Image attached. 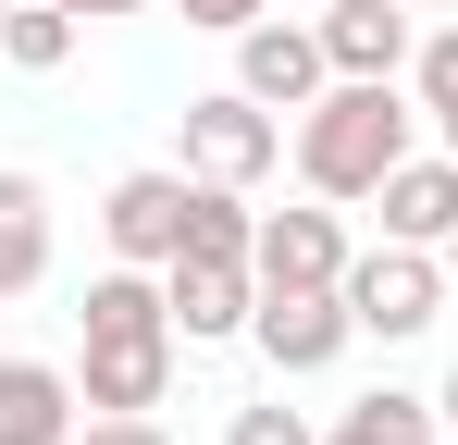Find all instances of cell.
Listing matches in <instances>:
<instances>
[{
  "label": "cell",
  "instance_id": "cell-20",
  "mask_svg": "<svg viewBox=\"0 0 458 445\" xmlns=\"http://www.w3.org/2000/svg\"><path fill=\"white\" fill-rule=\"evenodd\" d=\"M174 13H186V25H211V38H235V25H260L273 0H174Z\"/></svg>",
  "mask_w": 458,
  "mask_h": 445
},
{
  "label": "cell",
  "instance_id": "cell-3",
  "mask_svg": "<svg viewBox=\"0 0 458 445\" xmlns=\"http://www.w3.org/2000/svg\"><path fill=\"white\" fill-rule=\"evenodd\" d=\"M446 248H396L384 235L372 260H347V322L384 334V347H409V334H434V309H446Z\"/></svg>",
  "mask_w": 458,
  "mask_h": 445
},
{
  "label": "cell",
  "instance_id": "cell-13",
  "mask_svg": "<svg viewBox=\"0 0 458 445\" xmlns=\"http://www.w3.org/2000/svg\"><path fill=\"white\" fill-rule=\"evenodd\" d=\"M434 433H446V408L409 396V383H372V396H347V408L322 421V445H434Z\"/></svg>",
  "mask_w": 458,
  "mask_h": 445
},
{
  "label": "cell",
  "instance_id": "cell-11",
  "mask_svg": "<svg viewBox=\"0 0 458 445\" xmlns=\"http://www.w3.org/2000/svg\"><path fill=\"white\" fill-rule=\"evenodd\" d=\"M310 25H322V63L335 74H409V50H421L409 38V0H322Z\"/></svg>",
  "mask_w": 458,
  "mask_h": 445
},
{
  "label": "cell",
  "instance_id": "cell-21",
  "mask_svg": "<svg viewBox=\"0 0 458 445\" xmlns=\"http://www.w3.org/2000/svg\"><path fill=\"white\" fill-rule=\"evenodd\" d=\"M75 25H112V13H149V0H63Z\"/></svg>",
  "mask_w": 458,
  "mask_h": 445
},
{
  "label": "cell",
  "instance_id": "cell-25",
  "mask_svg": "<svg viewBox=\"0 0 458 445\" xmlns=\"http://www.w3.org/2000/svg\"><path fill=\"white\" fill-rule=\"evenodd\" d=\"M409 13H446V0H409Z\"/></svg>",
  "mask_w": 458,
  "mask_h": 445
},
{
  "label": "cell",
  "instance_id": "cell-12",
  "mask_svg": "<svg viewBox=\"0 0 458 445\" xmlns=\"http://www.w3.org/2000/svg\"><path fill=\"white\" fill-rule=\"evenodd\" d=\"M75 433H87L75 371H50V359H0V445H75Z\"/></svg>",
  "mask_w": 458,
  "mask_h": 445
},
{
  "label": "cell",
  "instance_id": "cell-4",
  "mask_svg": "<svg viewBox=\"0 0 458 445\" xmlns=\"http://www.w3.org/2000/svg\"><path fill=\"white\" fill-rule=\"evenodd\" d=\"M248 347L285 371V383L335 371L347 347H360V322H347V285H260V309H248Z\"/></svg>",
  "mask_w": 458,
  "mask_h": 445
},
{
  "label": "cell",
  "instance_id": "cell-7",
  "mask_svg": "<svg viewBox=\"0 0 458 445\" xmlns=\"http://www.w3.org/2000/svg\"><path fill=\"white\" fill-rule=\"evenodd\" d=\"M174 359H186V334H87V359H75L87 421H112V408H161V396H174Z\"/></svg>",
  "mask_w": 458,
  "mask_h": 445
},
{
  "label": "cell",
  "instance_id": "cell-19",
  "mask_svg": "<svg viewBox=\"0 0 458 445\" xmlns=\"http://www.w3.org/2000/svg\"><path fill=\"white\" fill-rule=\"evenodd\" d=\"M75 445H174V433H161L149 408H112V421H87V433H75Z\"/></svg>",
  "mask_w": 458,
  "mask_h": 445
},
{
  "label": "cell",
  "instance_id": "cell-18",
  "mask_svg": "<svg viewBox=\"0 0 458 445\" xmlns=\"http://www.w3.org/2000/svg\"><path fill=\"white\" fill-rule=\"evenodd\" d=\"M224 445H322V433H310V421L285 408V396H248V408L224 421Z\"/></svg>",
  "mask_w": 458,
  "mask_h": 445
},
{
  "label": "cell",
  "instance_id": "cell-15",
  "mask_svg": "<svg viewBox=\"0 0 458 445\" xmlns=\"http://www.w3.org/2000/svg\"><path fill=\"white\" fill-rule=\"evenodd\" d=\"M248 248H260L248 186H211V173H199V198H186V248H174V260H248Z\"/></svg>",
  "mask_w": 458,
  "mask_h": 445
},
{
  "label": "cell",
  "instance_id": "cell-16",
  "mask_svg": "<svg viewBox=\"0 0 458 445\" xmlns=\"http://www.w3.org/2000/svg\"><path fill=\"white\" fill-rule=\"evenodd\" d=\"M75 38H87V25L63 13V0H13V25H0V63H13V74H63V63H75Z\"/></svg>",
  "mask_w": 458,
  "mask_h": 445
},
{
  "label": "cell",
  "instance_id": "cell-2",
  "mask_svg": "<svg viewBox=\"0 0 458 445\" xmlns=\"http://www.w3.org/2000/svg\"><path fill=\"white\" fill-rule=\"evenodd\" d=\"M174 148H186V173H211V186H260V173L285 161V112H260L248 87H199V99L174 112Z\"/></svg>",
  "mask_w": 458,
  "mask_h": 445
},
{
  "label": "cell",
  "instance_id": "cell-10",
  "mask_svg": "<svg viewBox=\"0 0 458 445\" xmlns=\"http://www.w3.org/2000/svg\"><path fill=\"white\" fill-rule=\"evenodd\" d=\"M372 211H384L396 248H446V235H458V148H434V161L409 148V161L372 186Z\"/></svg>",
  "mask_w": 458,
  "mask_h": 445
},
{
  "label": "cell",
  "instance_id": "cell-5",
  "mask_svg": "<svg viewBox=\"0 0 458 445\" xmlns=\"http://www.w3.org/2000/svg\"><path fill=\"white\" fill-rule=\"evenodd\" d=\"M186 198H199L186 161H174V173H112V198H99V248L137 260V273H161V260L186 248Z\"/></svg>",
  "mask_w": 458,
  "mask_h": 445
},
{
  "label": "cell",
  "instance_id": "cell-6",
  "mask_svg": "<svg viewBox=\"0 0 458 445\" xmlns=\"http://www.w3.org/2000/svg\"><path fill=\"white\" fill-rule=\"evenodd\" d=\"M235 87L260 99V112H310L335 63H322V25H285V13H260V25H235Z\"/></svg>",
  "mask_w": 458,
  "mask_h": 445
},
{
  "label": "cell",
  "instance_id": "cell-14",
  "mask_svg": "<svg viewBox=\"0 0 458 445\" xmlns=\"http://www.w3.org/2000/svg\"><path fill=\"white\" fill-rule=\"evenodd\" d=\"M50 285V186L38 173H0V297Z\"/></svg>",
  "mask_w": 458,
  "mask_h": 445
},
{
  "label": "cell",
  "instance_id": "cell-1",
  "mask_svg": "<svg viewBox=\"0 0 458 445\" xmlns=\"http://www.w3.org/2000/svg\"><path fill=\"white\" fill-rule=\"evenodd\" d=\"M409 99H396V74H335L322 99L298 112V186L310 198H372L384 173L409 161Z\"/></svg>",
  "mask_w": 458,
  "mask_h": 445
},
{
  "label": "cell",
  "instance_id": "cell-24",
  "mask_svg": "<svg viewBox=\"0 0 458 445\" xmlns=\"http://www.w3.org/2000/svg\"><path fill=\"white\" fill-rule=\"evenodd\" d=\"M446 285H458V235H446Z\"/></svg>",
  "mask_w": 458,
  "mask_h": 445
},
{
  "label": "cell",
  "instance_id": "cell-8",
  "mask_svg": "<svg viewBox=\"0 0 458 445\" xmlns=\"http://www.w3.org/2000/svg\"><path fill=\"white\" fill-rule=\"evenodd\" d=\"M347 222H335V198H310V211H260V248H248V273L260 285H347Z\"/></svg>",
  "mask_w": 458,
  "mask_h": 445
},
{
  "label": "cell",
  "instance_id": "cell-26",
  "mask_svg": "<svg viewBox=\"0 0 458 445\" xmlns=\"http://www.w3.org/2000/svg\"><path fill=\"white\" fill-rule=\"evenodd\" d=\"M0 25H13V0H0Z\"/></svg>",
  "mask_w": 458,
  "mask_h": 445
},
{
  "label": "cell",
  "instance_id": "cell-17",
  "mask_svg": "<svg viewBox=\"0 0 458 445\" xmlns=\"http://www.w3.org/2000/svg\"><path fill=\"white\" fill-rule=\"evenodd\" d=\"M409 87H421V112H434V124L458 112V25H434V38L409 50Z\"/></svg>",
  "mask_w": 458,
  "mask_h": 445
},
{
  "label": "cell",
  "instance_id": "cell-22",
  "mask_svg": "<svg viewBox=\"0 0 458 445\" xmlns=\"http://www.w3.org/2000/svg\"><path fill=\"white\" fill-rule=\"evenodd\" d=\"M434 408H446V433H458V371H446V383H434Z\"/></svg>",
  "mask_w": 458,
  "mask_h": 445
},
{
  "label": "cell",
  "instance_id": "cell-9",
  "mask_svg": "<svg viewBox=\"0 0 458 445\" xmlns=\"http://www.w3.org/2000/svg\"><path fill=\"white\" fill-rule=\"evenodd\" d=\"M161 297H174V334L186 347H235L248 309H260V273L248 260H161Z\"/></svg>",
  "mask_w": 458,
  "mask_h": 445
},
{
  "label": "cell",
  "instance_id": "cell-23",
  "mask_svg": "<svg viewBox=\"0 0 458 445\" xmlns=\"http://www.w3.org/2000/svg\"><path fill=\"white\" fill-rule=\"evenodd\" d=\"M434 137H446V148H458V112H446V124H434Z\"/></svg>",
  "mask_w": 458,
  "mask_h": 445
}]
</instances>
